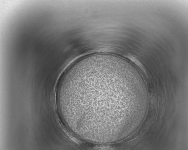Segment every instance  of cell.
I'll return each instance as SVG.
<instances>
[{"label":"cell","mask_w":188,"mask_h":150,"mask_svg":"<svg viewBox=\"0 0 188 150\" xmlns=\"http://www.w3.org/2000/svg\"><path fill=\"white\" fill-rule=\"evenodd\" d=\"M122 71L115 63L102 58L73 67L65 80L62 100L74 126L98 133L115 129L121 110Z\"/></svg>","instance_id":"obj_1"}]
</instances>
